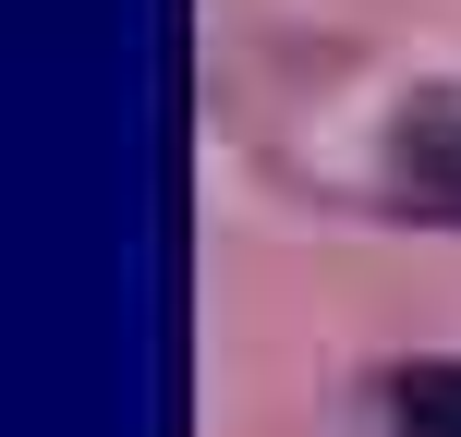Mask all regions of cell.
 Returning <instances> with one entry per match:
<instances>
[{
    "label": "cell",
    "instance_id": "6da1fadb",
    "mask_svg": "<svg viewBox=\"0 0 461 437\" xmlns=\"http://www.w3.org/2000/svg\"><path fill=\"white\" fill-rule=\"evenodd\" d=\"M389 183H401V207L461 219V97H413V110H401V134H389Z\"/></svg>",
    "mask_w": 461,
    "mask_h": 437
},
{
    "label": "cell",
    "instance_id": "7a4b0ae2",
    "mask_svg": "<svg viewBox=\"0 0 461 437\" xmlns=\"http://www.w3.org/2000/svg\"><path fill=\"white\" fill-rule=\"evenodd\" d=\"M389 425L401 437H461V365H449V352L389 365Z\"/></svg>",
    "mask_w": 461,
    "mask_h": 437
}]
</instances>
